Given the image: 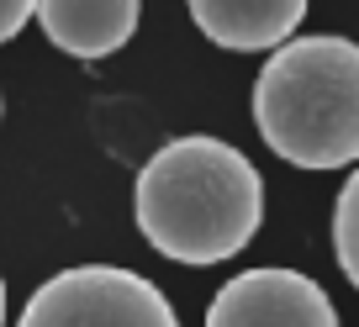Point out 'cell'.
<instances>
[{"label": "cell", "mask_w": 359, "mask_h": 327, "mask_svg": "<svg viewBox=\"0 0 359 327\" xmlns=\"http://www.w3.org/2000/svg\"><path fill=\"white\" fill-rule=\"evenodd\" d=\"M137 227L164 259L206 270L254 243L264 222V180L222 137H175L137 174Z\"/></svg>", "instance_id": "obj_1"}, {"label": "cell", "mask_w": 359, "mask_h": 327, "mask_svg": "<svg viewBox=\"0 0 359 327\" xmlns=\"http://www.w3.org/2000/svg\"><path fill=\"white\" fill-rule=\"evenodd\" d=\"M254 127L296 169L359 164V43L285 37L254 79Z\"/></svg>", "instance_id": "obj_2"}, {"label": "cell", "mask_w": 359, "mask_h": 327, "mask_svg": "<svg viewBox=\"0 0 359 327\" xmlns=\"http://www.w3.org/2000/svg\"><path fill=\"white\" fill-rule=\"evenodd\" d=\"M16 327H180L154 280L116 264H79L37 285Z\"/></svg>", "instance_id": "obj_3"}, {"label": "cell", "mask_w": 359, "mask_h": 327, "mask_svg": "<svg viewBox=\"0 0 359 327\" xmlns=\"http://www.w3.org/2000/svg\"><path fill=\"white\" fill-rule=\"evenodd\" d=\"M206 327H338L327 291L302 270H243L217 291Z\"/></svg>", "instance_id": "obj_4"}, {"label": "cell", "mask_w": 359, "mask_h": 327, "mask_svg": "<svg viewBox=\"0 0 359 327\" xmlns=\"http://www.w3.org/2000/svg\"><path fill=\"white\" fill-rule=\"evenodd\" d=\"M206 43L227 53H269L302 27L306 0H185Z\"/></svg>", "instance_id": "obj_5"}, {"label": "cell", "mask_w": 359, "mask_h": 327, "mask_svg": "<svg viewBox=\"0 0 359 327\" xmlns=\"http://www.w3.org/2000/svg\"><path fill=\"white\" fill-rule=\"evenodd\" d=\"M48 43L69 58H106L133 43L137 0H37Z\"/></svg>", "instance_id": "obj_6"}, {"label": "cell", "mask_w": 359, "mask_h": 327, "mask_svg": "<svg viewBox=\"0 0 359 327\" xmlns=\"http://www.w3.org/2000/svg\"><path fill=\"white\" fill-rule=\"evenodd\" d=\"M333 253H338V270L348 274V285L359 291V169L344 180L333 206Z\"/></svg>", "instance_id": "obj_7"}, {"label": "cell", "mask_w": 359, "mask_h": 327, "mask_svg": "<svg viewBox=\"0 0 359 327\" xmlns=\"http://www.w3.org/2000/svg\"><path fill=\"white\" fill-rule=\"evenodd\" d=\"M37 0H0V43H11L27 22H32Z\"/></svg>", "instance_id": "obj_8"}, {"label": "cell", "mask_w": 359, "mask_h": 327, "mask_svg": "<svg viewBox=\"0 0 359 327\" xmlns=\"http://www.w3.org/2000/svg\"><path fill=\"white\" fill-rule=\"evenodd\" d=\"M0 327H6V280H0Z\"/></svg>", "instance_id": "obj_9"}]
</instances>
